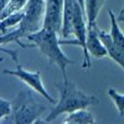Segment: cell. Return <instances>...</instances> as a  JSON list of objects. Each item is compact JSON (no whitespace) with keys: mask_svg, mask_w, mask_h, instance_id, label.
Masks as SVG:
<instances>
[{"mask_svg":"<svg viewBox=\"0 0 124 124\" xmlns=\"http://www.w3.org/2000/svg\"><path fill=\"white\" fill-rule=\"evenodd\" d=\"M65 0H46V10L42 27L52 30L61 35L62 29V14H63Z\"/></svg>","mask_w":124,"mask_h":124,"instance_id":"cell-6","label":"cell"},{"mask_svg":"<svg viewBox=\"0 0 124 124\" xmlns=\"http://www.w3.org/2000/svg\"><path fill=\"white\" fill-rule=\"evenodd\" d=\"M108 96L112 98L113 102H114L119 114L124 116V94H120V93L117 92L114 88H109L108 89Z\"/></svg>","mask_w":124,"mask_h":124,"instance_id":"cell-14","label":"cell"},{"mask_svg":"<svg viewBox=\"0 0 124 124\" xmlns=\"http://www.w3.org/2000/svg\"><path fill=\"white\" fill-rule=\"evenodd\" d=\"M1 62H3V58H0V63H1Z\"/></svg>","mask_w":124,"mask_h":124,"instance_id":"cell-21","label":"cell"},{"mask_svg":"<svg viewBox=\"0 0 124 124\" xmlns=\"http://www.w3.org/2000/svg\"><path fill=\"white\" fill-rule=\"evenodd\" d=\"M29 0H10L8 6L0 13V21L4 20L5 17L10 16L11 14H15L17 11H21V10L25 8V5L27 4Z\"/></svg>","mask_w":124,"mask_h":124,"instance_id":"cell-13","label":"cell"},{"mask_svg":"<svg viewBox=\"0 0 124 124\" xmlns=\"http://www.w3.org/2000/svg\"><path fill=\"white\" fill-rule=\"evenodd\" d=\"M9 1H10V0H0V13H1L3 10L8 6Z\"/></svg>","mask_w":124,"mask_h":124,"instance_id":"cell-16","label":"cell"},{"mask_svg":"<svg viewBox=\"0 0 124 124\" xmlns=\"http://www.w3.org/2000/svg\"><path fill=\"white\" fill-rule=\"evenodd\" d=\"M0 51H3V52L8 54L9 56H11L13 60L15 61V65H16V68L15 70H4L3 73L17 77L20 81H23L29 88H31L32 91H35L36 93H39L40 96H42L50 103L56 104V103H57L56 99L50 94V93L47 92V89H46V87L44 86L42 78H41V73H40L39 71L31 72V71L25 70L21 65L19 63V61H17V52H15V51H9V50L3 48V47H0Z\"/></svg>","mask_w":124,"mask_h":124,"instance_id":"cell-4","label":"cell"},{"mask_svg":"<svg viewBox=\"0 0 124 124\" xmlns=\"http://www.w3.org/2000/svg\"><path fill=\"white\" fill-rule=\"evenodd\" d=\"M118 23H124V13H119V15L117 16Z\"/></svg>","mask_w":124,"mask_h":124,"instance_id":"cell-18","label":"cell"},{"mask_svg":"<svg viewBox=\"0 0 124 124\" xmlns=\"http://www.w3.org/2000/svg\"><path fill=\"white\" fill-rule=\"evenodd\" d=\"M78 5L77 0H65L63 3V14H62V29L61 37L68 39L73 36V19L76 13V6Z\"/></svg>","mask_w":124,"mask_h":124,"instance_id":"cell-7","label":"cell"},{"mask_svg":"<svg viewBox=\"0 0 124 124\" xmlns=\"http://www.w3.org/2000/svg\"><path fill=\"white\" fill-rule=\"evenodd\" d=\"M56 87L58 88L60 98L54 106V108L46 116L45 119L47 122H52L63 113L70 114V113H73L81 109H87L91 106L98 104L99 102L96 96L87 94V93L79 91L72 82H70L68 77L63 78L62 83H56Z\"/></svg>","mask_w":124,"mask_h":124,"instance_id":"cell-1","label":"cell"},{"mask_svg":"<svg viewBox=\"0 0 124 124\" xmlns=\"http://www.w3.org/2000/svg\"><path fill=\"white\" fill-rule=\"evenodd\" d=\"M14 124H32L46 110L44 104L39 103L30 89H23L11 102Z\"/></svg>","mask_w":124,"mask_h":124,"instance_id":"cell-3","label":"cell"},{"mask_svg":"<svg viewBox=\"0 0 124 124\" xmlns=\"http://www.w3.org/2000/svg\"><path fill=\"white\" fill-rule=\"evenodd\" d=\"M77 1H78V4L81 5L82 9H85V10H86V0H77Z\"/></svg>","mask_w":124,"mask_h":124,"instance_id":"cell-19","label":"cell"},{"mask_svg":"<svg viewBox=\"0 0 124 124\" xmlns=\"http://www.w3.org/2000/svg\"><path fill=\"white\" fill-rule=\"evenodd\" d=\"M104 5V0H86V16H87V29H92L96 25L97 16Z\"/></svg>","mask_w":124,"mask_h":124,"instance_id":"cell-11","label":"cell"},{"mask_svg":"<svg viewBox=\"0 0 124 124\" xmlns=\"http://www.w3.org/2000/svg\"><path fill=\"white\" fill-rule=\"evenodd\" d=\"M108 15L110 19V37L112 41L119 50H122L124 52V31L119 27V23L117 20V16L114 15V13L112 10H108Z\"/></svg>","mask_w":124,"mask_h":124,"instance_id":"cell-10","label":"cell"},{"mask_svg":"<svg viewBox=\"0 0 124 124\" xmlns=\"http://www.w3.org/2000/svg\"><path fill=\"white\" fill-rule=\"evenodd\" d=\"M45 10L46 0H29L27 1V4L23 9L24 17L21 23L16 26V30L20 32L23 39H26L27 35L42 29Z\"/></svg>","mask_w":124,"mask_h":124,"instance_id":"cell-5","label":"cell"},{"mask_svg":"<svg viewBox=\"0 0 124 124\" xmlns=\"http://www.w3.org/2000/svg\"><path fill=\"white\" fill-rule=\"evenodd\" d=\"M123 31H124V29H123Z\"/></svg>","mask_w":124,"mask_h":124,"instance_id":"cell-22","label":"cell"},{"mask_svg":"<svg viewBox=\"0 0 124 124\" xmlns=\"http://www.w3.org/2000/svg\"><path fill=\"white\" fill-rule=\"evenodd\" d=\"M13 112V107H11V102H9L4 98L0 97V122L4 118L9 117Z\"/></svg>","mask_w":124,"mask_h":124,"instance_id":"cell-15","label":"cell"},{"mask_svg":"<svg viewBox=\"0 0 124 124\" xmlns=\"http://www.w3.org/2000/svg\"><path fill=\"white\" fill-rule=\"evenodd\" d=\"M96 30H97V34H98L99 39L102 40V42L104 44V46H106V48H107L108 56H109L113 61H114L116 63H118V65L124 70V52H123L122 50H119L114 44H113L109 32H107V31L99 29L97 25H96Z\"/></svg>","mask_w":124,"mask_h":124,"instance_id":"cell-9","label":"cell"},{"mask_svg":"<svg viewBox=\"0 0 124 124\" xmlns=\"http://www.w3.org/2000/svg\"><path fill=\"white\" fill-rule=\"evenodd\" d=\"M120 13H124V6H123V9L120 10Z\"/></svg>","mask_w":124,"mask_h":124,"instance_id":"cell-20","label":"cell"},{"mask_svg":"<svg viewBox=\"0 0 124 124\" xmlns=\"http://www.w3.org/2000/svg\"><path fill=\"white\" fill-rule=\"evenodd\" d=\"M58 34L48 29H40L36 32H32L26 36V39L35 47L40 50V52L45 55L51 63H55L62 72L63 78H67L66 67L68 65H73L75 61L70 60L61 48V40Z\"/></svg>","mask_w":124,"mask_h":124,"instance_id":"cell-2","label":"cell"},{"mask_svg":"<svg viewBox=\"0 0 124 124\" xmlns=\"http://www.w3.org/2000/svg\"><path fill=\"white\" fill-rule=\"evenodd\" d=\"M97 25V24H96ZM96 25L92 29H87V41H86V46L91 56L97 57V58H102L108 56L107 48L104 46V44L102 42V40L99 39L97 30H96Z\"/></svg>","mask_w":124,"mask_h":124,"instance_id":"cell-8","label":"cell"},{"mask_svg":"<svg viewBox=\"0 0 124 124\" xmlns=\"http://www.w3.org/2000/svg\"><path fill=\"white\" fill-rule=\"evenodd\" d=\"M32 124H50V122H47L46 119H42V118H39V119H36Z\"/></svg>","mask_w":124,"mask_h":124,"instance_id":"cell-17","label":"cell"},{"mask_svg":"<svg viewBox=\"0 0 124 124\" xmlns=\"http://www.w3.org/2000/svg\"><path fill=\"white\" fill-rule=\"evenodd\" d=\"M63 124H94V118L86 109L70 113Z\"/></svg>","mask_w":124,"mask_h":124,"instance_id":"cell-12","label":"cell"}]
</instances>
